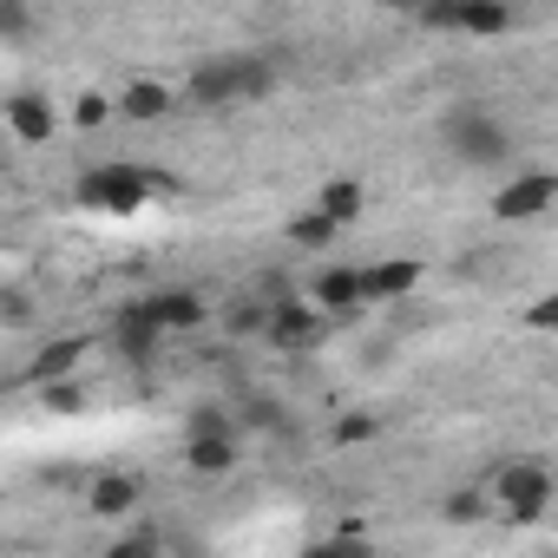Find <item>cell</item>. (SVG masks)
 <instances>
[{"label": "cell", "mask_w": 558, "mask_h": 558, "mask_svg": "<svg viewBox=\"0 0 558 558\" xmlns=\"http://www.w3.org/2000/svg\"><path fill=\"white\" fill-rule=\"evenodd\" d=\"M375 434H381L375 414H342V421H336V447H362V440H375Z\"/></svg>", "instance_id": "cell-23"}, {"label": "cell", "mask_w": 558, "mask_h": 558, "mask_svg": "<svg viewBox=\"0 0 558 558\" xmlns=\"http://www.w3.org/2000/svg\"><path fill=\"white\" fill-rule=\"evenodd\" d=\"M40 401L53 414H80L86 408V388H80V375H60V381H40Z\"/></svg>", "instance_id": "cell-21"}, {"label": "cell", "mask_w": 558, "mask_h": 558, "mask_svg": "<svg viewBox=\"0 0 558 558\" xmlns=\"http://www.w3.org/2000/svg\"><path fill=\"white\" fill-rule=\"evenodd\" d=\"M263 336L283 349V355H310L323 336H329V316L316 310V303H296V296H276L269 303V323H263Z\"/></svg>", "instance_id": "cell-6"}, {"label": "cell", "mask_w": 558, "mask_h": 558, "mask_svg": "<svg viewBox=\"0 0 558 558\" xmlns=\"http://www.w3.org/2000/svg\"><path fill=\"white\" fill-rule=\"evenodd\" d=\"M414 290H421V263L414 256H388V263L362 269V303H401Z\"/></svg>", "instance_id": "cell-10"}, {"label": "cell", "mask_w": 558, "mask_h": 558, "mask_svg": "<svg viewBox=\"0 0 558 558\" xmlns=\"http://www.w3.org/2000/svg\"><path fill=\"white\" fill-rule=\"evenodd\" d=\"M34 34H40L34 0H0V47H27Z\"/></svg>", "instance_id": "cell-17"}, {"label": "cell", "mask_w": 558, "mask_h": 558, "mask_svg": "<svg viewBox=\"0 0 558 558\" xmlns=\"http://www.w3.org/2000/svg\"><path fill=\"white\" fill-rule=\"evenodd\" d=\"M243 427H256V434H283L290 421H283V408H276V395H243Z\"/></svg>", "instance_id": "cell-20"}, {"label": "cell", "mask_w": 558, "mask_h": 558, "mask_svg": "<svg viewBox=\"0 0 558 558\" xmlns=\"http://www.w3.org/2000/svg\"><path fill=\"white\" fill-rule=\"evenodd\" d=\"M263 323H269V303H236L230 310V336H263Z\"/></svg>", "instance_id": "cell-25"}, {"label": "cell", "mask_w": 558, "mask_h": 558, "mask_svg": "<svg viewBox=\"0 0 558 558\" xmlns=\"http://www.w3.org/2000/svg\"><path fill=\"white\" fill-rule=\"evenodd\" d=\"M381 8H408V14H421V8H427V0H381Z\"/></svg>", "instance_id": "cell-28"}, {"label": "cell", "mask_w": 558, "mask_h": 558, "mask_svg": "<svg viewBox=\"0 0 558 558\" xmlns=\"http://www.w3.org/2000/svg\"><path fill=\"white\" fill-rule=\"evenodd\" d=\"M512 125L499 119V112H486V106H460V112H447V151L460 158V165H473V171H493V165H506L512 158Z\"/></svg>", "instance_id": "cell-2"}, {"label": "cell", "mask_w": 558, "mask_h": 558, "mask_svg": "<svg viewBox=\"0 0 558 558\" xmlns=\"http://www.w3.org/2000/svg\"><path fill=\"white\" fill-rule=\"evenodd\" d=\"M145 506V480L138 473H99L93 486H86V512L93 519H125V512H138Z\"/></svg>", "instance_id": "cell-11"}, {"label": "cell", "mask_w": 558, "mask_h": 558, "mask_svg": "<svg viewBox=\"0 0 558 558\" xmlns=\"http://www.w3.org/2000/svg\"><path fill=\"white\" fill-rule=\"evenodd\" d=\"M486 506H493V499L466 486V493H447V506H440V512H447L453 525H480V519H486Z\"/></svg>", "instance_id": "cell-22"}, {"label": "cell", "mask_w": 558, "mask_h": 558, "mask_svg": "<svg viewBox=\"0 0 558 558\" xmlns=\"http://www.w3.org/2000/svg\"><path fill=\"white\" fill-rule=\"evenodd\" d=\"M0 119H8V132L21 145H53L60 138V112H53L47 93H14L8 106H0Z\"/></svg>", "instance_id": "cell-9"}, {"label": "cell", "mask_w": 558, "mask_h": 558, "mask_svg": "<svg viewBox=\"0 0 558 558\" xmlns=\"http://www.w3.org/2000/svg\"><path fill=\"white\" fill-rule=\"evenodd\" d=\"M310 303H316L323 316H349V310H362V269H355V263H329L316 283H310Z\"/></svg>", "instance_id": "cell-12"}, {"label": "cell", "mask_w": 558, "mask_h": 558, "mask_svg": "<svg viewBox=\"0 0 558 558\" xmlns=\"http://www.w3.org/2000/svg\"><path fill=\"white\" fill-rule=\"evenodd\" d=\"M525 323H532V329H551V323H558V303H551V296H545V303H532V316H525Z\"/></svg>", "instance_id": "cell-27"}, {"label": "cell", "mask_w": 558, "mask_h": 558, "mask_svg": "<svg viewBox=\"0 0 558 558\" xmlns=\"http://www.w3.org/2000/svg\"><path fill=\"white\" fill-rule=\"evenodd\" d=\"M119 349H125L132 362H145V355L158 349V329H151L138 310H119Z\"/></svg>", "instance_id": "cell-19"}, {"label": "cell", "mask_w": 558, "mask_h": 558, "mask_svg": "<svg viewBox=\"0 0 558 558\" xmlns=\"http://www.w3.org/2000/svg\"><path fill=\"white\" fill-rule=\"evenodd\" d=\"M184 466L191 473H230L236 466V427L230 434H184Z\"/></svg>", "instance_id": "cell-14"}, {"label": "cell", "mask_w": 558, "mask_h": 558, "mask_svg": "<svg viewBox=\"0 0 558 558\" xmlns=\"http://www.w3.org/2000/svg\"><path fill=\"white\" fill-rule=\"evenodd\" d=\"M158 336H184V329H197L204 323V296L197 290H184V283H165V290H145L138 303H132Z\"/></svg>", "instance_id": "cell-7"}, {"label": "cell", "mask_w": 558, "mask_h": 558, "mask_svg": "<svg viewBox=\"0 0 558 558\" xmlns=\"http://www.w3.org/2000/svg\"><path fill=\"white\" fill-rule=\"evenodd\" d=\"M171 106H178V93H171L165 80H132V86L119 93V112H125L132 125H158V119H171Z\"/></svg>", "instance_id": "cell-13"}, {"label": "cell", "mask_w": 558, "mask_h": 558, "mask_svg": "<svg viewBox=\"0 0 558 558\" xmlns=\"http://www.w3.org/2000/svg\"><path fill=\"white\" fill-rule=\"evenodd\" d=\"M421 14H427L434 27H453V34H473V40H499V34L519 27L512 0H427Z\"/></svg>", "instance_id": "cell-5"}, {"label": "cell", "mask_w": 558, "mask_h": 558, "mask_svg": "<svg viewBox=\"0 0 558 558\" xmlns=\"http://www.w3.org/2000/svg\"><path fill=\"white\" fill-rule=\"evenodd\" d=\"M506 519H519V525H532V519H545V506H551V473H545V460H506L499 473H493V493H486Z\"/></svg>", "instance_id": "cell-4"}, {"label": "cell", "mask_w": 558, "mask_h": 558, "mask_svg": "<svg viewBox=\"0 0 558 558\" xmlns=\"http://www.w3.org/2000/svg\"><path fill=\"white\" fill-rule=\"evenodd\" d=\"M0 310H8V283H0Z\"/></svg>", "instance_id": "cell-29"}, {"label": "cell", "mask_w": 558, "mask_h": 558, "mask_svg": "<svg viewBox=\"0 0 558 558\" xmlns=\"http://www.w3.org/2000/svg\"><path fill=\"white\" fill-rule=\"evenodd\" d=\"M230 427H236V421H230V414H223V408H210V401H204V408H191V414H184V434H230Z\"/></svg>", "instance_id": "cell-24"}, {"label": "cell", "mask_w": 558, "mask_h": 558, "mask_svg": "<svg viewBox=\"0 0 558 558\" xmlns=\"http://www.w3.org/2000/svg\"><path fill=\"white\" fill-rule=\"evenodd\" d=\"M80 362H86V342L80 336H60V342H47L34 362H27V381L40 388V381H60V375H80Z\"/></svg>", "instance_id": "cell-15"}, {"label": "cell", "mask_w": 558, "mask_h": 558, "mask_svg": "<svg viewBox=\"0 0 558 558\" xmlns=\"http://www.w3.org/2000/svg\"><path fill=\"white\" fill-rule=\"evenodd\" d=\"M73 119H80V125L93 132V125H106V119H112V99H106V93H80V106H73Z\"/></svg>", "instance_id": "cell-26"}, {"label": "cell", "mask_w": 558, "mask_h": 558, "mask_svg": "<svg viewBox=\"0 0 558 558\" xmlns=\"http://www.w3.org/2000/svg\"><path fill=\"white\" fill-rule=\"evenodd\" d=\"M551 197H558V178H551V171H519V178H506V191L493 197V217H499V223H532V217L551 210Z\"/></svg>", "instance_id": "cell-8"}, {"label": "cell", "mask_w": 558, "mask_h": 558, "mask_svg": "<svg viewBox=\"0 0 558 558\" xmlns=\"http://www.w3.org/2000/svg\"><path fill=\"white\" fill-rule=\"evenodd\" d=\"M342 236V223H329L323 210H303V217H290V243L296 250H329Z\"/></svg>", "instance_id": "cell-18"}, {"label": "cell", "mask_w": 558, "mask_h": 558, "mask_svg": "<svg viewBox=\"0 0 558 558\" xmlns=\"http://www.w3.org/2000/svg\"><path fill=\"white\" fill-rule=\"evenodd\" d=\"M276 60L263 53H217V60H197L191 80H184V99L204 106V112H223V106H250V99H269L276 93Z\"/></svg>", "instance_id": "cell-1"}, {"label": "cell", "mask_w": 558, "mask_h": 558, "mask_svg": "<svg viewBox=\"0 0 558 558\" xmlns=\"http://www.w3.org/2000/svg\"><path fill=\"white\" fill-rule=\"evenodd\" d=\"M362 204H368V191H362L355 178H329V184L316 191V210H323L329 223H355V217H362Z\"/></svg>", "instance_id": "cell-16"}, {"label": "cell", "mask_w": 558, "mask_h": 558, "mask_svg": "<svg viewBox=\"0 0 558 558\" xmlns=\"http://www.w3.org/2000/svg\"><path fill=\"white\" fill-rule=\"evenodd\" d=\"M165 184H171V178H165V171H145V165H93V171L80 178V204H93V210H112V217H125V210L151 204V197H158Z\"/></svg>", "instance_id": "cell-3"}]
</instances>
